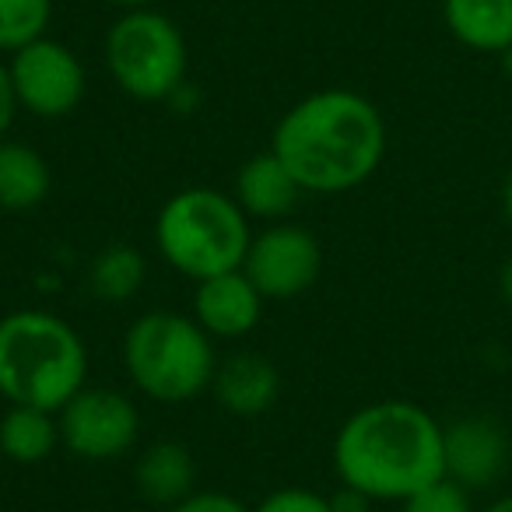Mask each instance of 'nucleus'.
Segmentation results:
<instances>
[{
	"instance_id": "423d86ee",
	"label": "nucleus",
	"mask_w": 512,
	"mask_h": 512,
	"mask_svg": "<svg viewBox=\"0 0 512 512\" xmlns=\"http://www.w3.org/2000/svg\"><path fill=\"white\" fill-rule=\"evenodd\" d=\"M106 67L137 102H169L183 88L190 50L169 15L155 8L123 11L106 32Z\"/></svg>"
},
{
	"instance_id": "6ab92c4d",
	"label": "nucleus",
	"mask_w": 512,
	"mask_h": 512,
	"mask_svg": "<svg viewBox=\"0 0 512 512\" xmlns=\"http://www.w3.org/2000/svg\"><path fill=\"white\" fill-rule=\"evenodd\" d=\"M53 0H0V53H18L50 32Z\"/></svg>"
},
{
	"instance_id": "9b49d317",
	"label": "nucleus",
	"mask_w": 512,
	"mask_h": 512,
	"mask_svg": "<svg viewBox=\"0 0 512 512\" xmlns=\"http://www.w3.org/2000/svg\"><path fill=\"white\" fill-rule=\"evenodd\" d=\"M264 295L246 278V271H225L214 278L197 281L193 292V320L214 337V341H239L256 330L264 316Z\"/></svg>"
},
{
	"instance_id": "cd10ccee",
	"label": "nucleus",
	"mask_w": 512,
	"mask_h": 512,
	"mask_svg": "<svg viewBox=\"0 0 512 512\" xmlns=\"http://www.w3.org/2000/svg\"><path fill=\"white\" fill-rule=\"evenodd\" d=\"M484 512H512V495H502V498H495V502L488 505Z\"/></svg>"
},
{
	"instance_id": "4be33fe9",
	"label": "nucleus",
	"mask_w": 512,
	"mask_h": 512,
	"mask_svg": "<svg viewBox=\"0 0 512 512\" xmlns=\"http://www.w3.org/2000/svg\"><path fill=\"white\" fill-rule=\"evenodd\" d=\"M169 512H253L246 502H239L235 495L225 491H193L183 502H176Z\"/></svg>"
},
{
	"instance_id": "20e7f679",
	"label": "nucleus",
	"mask_w": 512,
	"mask_h": 512,
	"mask_svg": "<svg viewBox=\"0 0 512 512\" xmlns=\"http://www.w3.org/2000/svg\"><path fill=\"white\" fill-rule=\"evenodd\" d=\"M249 214L239 200L211 186H190L172 193L155 218V246L165 264L193 281L239 271L246 264Z\"/></svg>"
},
{
	"instance_id": "5701e85b",
	"label": "nucleus",
	"mask_w": 512,
	"mask_h": 512,
	"mask_svg": "<svg viewBox=\"0 0 512 512\" xmlns=\"http://www.w3.org/2000/svg\"><path fill=\"white\" fill-rule=\"evenodd\" d=\"M18 95H15V85H11V71L8 64L0 60V141L8 137L11 123H15V113H18Z\"/></svg>"
},
{
	"instance_id": "1a4fd4ad",
	"label": "nucleus",
	"mask_w": 512,
	"mask_h": 512,
	"mask_svg": "<svg viewBox=\"0 0 512 512\" xmlns=\"http://www.w3.org/2000/svg\"><path fill=\"white\" fill-rule=\"evenodd\" d=\"M320 242L309 228L292 221H274L260 235H253L246 253V278L256 285L264 299H295L309 292L320 278Z\"/></svg>"
},
{
	"instance_id": "dca6fc26",
	"label": "nucleus",
	"mask_w": 512,
	"mask_h": 512,
	"mask_svg": "<svg viewBox=\"0 0 512 512\" xmlns=\"http://www.w3.org/2000/svg\"><path fill=\"white\" fill-rule=\"evenodd\" d=\"M137 488L148 502L172 509L176 502H183L186 495H193V477H197V463H193L190 449L183 442H155L144 449V456L137 460Z\"/></svg>"
},
{
	"instance_id": "7ed1b4c3",
	"label": "nucleus",
	"mask_w": 512,
	"mask_h": 512,
	"mask_svg": "<svg viewBox=\"0 0 512 512\" xmlns=\"http://www.w3.org/2000/svg\"><path fill=\"white\" fill-rule=\"evenodd\" d=\"M88 386V348L67 320L43 309L0 316V397L57 414Z\"/></svg>"
},
{
	"instance_id": "9d476101",
	"label": "nucleus",
	"mask_w": 512,
	"mask_h": 512,
	"mask_svg": "<svg viewBox=\"0 0 512 512\" xmlns=\"http://www.w3.org/2000/svg\"><path fill=\"white\" fill-rule=\"evenodd\" d=\"M442 456L449 481L467 491H481L491 488L509 467V439L498 421L470 414L453 425H442Z\"/></svg>"
},
{
	"instance_id": "f03ea898",
	"label": "nucleus",
	"mask_w": 512,
	"mask_h": 512,
	"mask_svg": "<svg viewBox=\"0 0 512 512\" xmlns=\"http://www.w3.org/2000/svg\"><path fill=\"white\" fill-rule=\"evenodd\" d=\"M344 488L369 502H404L446 477L442 425L411 400H376L355 411L334 439Z\"/></svg>"
},
{
	"instance_id": "6e6552de",
	"label": "nucleus",
	"mask_w": 512,
	"mask_h": 512,
	"mask_svg": "<svg viewBox=\"0 0 512 512\" xmlns=\"http://www.w3.org/2000/svg\"><path fill=\"white\" fill-rule=\"evenodd\" d=\"M18 106L39 120L71 116L85 99V67L71 46L43 36L8 60Z\"/></svg>"
},
{
	"instance_id": "a211bd4d",
	"label": "nucleus",
	"mask_w": 512,
	"mask_h": 512,
	"mask_svg": "<svg viewBox=\"0 0 512 512\" xmlns=\"http://www.w3.org/2000/svg\"><path fill=\"white\" fill-rule=\"evenodd\" d=\"M92 292L106 302H127L144 285V256L134 246H106L92 264Z\"/></svg>"
},
{
	"instance_id": "b1692460",
	"label": "nucleus",
	"mask_w": 512,
	"mask_h": 512,
	"mask_svg": "<svg viewBox=\"0 0 512 512\" xmlns=\"http://www.w3.org/2000/svg\"><path fill=\"white\" fill-rule=\"evenodd\" d=\"M330 502H334V512H369V498L351 488H341V495H334Z\"/></svg>"
},
{
	"instance_id": "bb28decb",
	"label": "nucleus",
	"mask_w": 512,
	"mask_h": 512,
	"mask_svg": "<svg viewBox=\"0 0 512 512\" xmlns=\"http://www.w3.org/2000/svg\"><path fill=\"white\" fill-rule=\"evenodd\" d=\"M102 4H113V8L134 11V8H151V4H158V0H102Z\"/></svg>"
},
{
	"instance_id": "4468645a",
	"label": "nucleus",
	"mask_w": 512,
	"mask_h": 512,
	"mask_svg": "<svg viewBox=\"0 0 512 512\" xmlns=\"http://www.w3.org/2000/svg\"><path fill=\"white\" fill-rule=\"evenodd\" d=\"M442 18L467 50L512 53V0H442Z\"/></svg>"
},
{
	"instance_id": "412c9836",
	"label": "nucleus",
	"mask_w": 512,
	"mask_h": 512,
	"mask_svg": "<svg viewBox=\"0 0 512 512\" xmlns=\"http://www.w3.org/2000/svg\"><path fill=\"white\" fill-rule=\"evenodd\" d=\"M253 512H334V502L309 488H278L256 505Z\"/></svg>"
},
{
	"instance_id": "2eb2a0df",
	"label": "nucleus",
	"mask_w": 512,
	"mask_h": 512,
	"mask_svg": "<svg viewBox=\"0 0 512 512\" xmlns=\"http://www.w3.org/2000/svg\"><path fill=\"white\" fill-rule=\"evenodd\" d=\"M53 190L50 162L22 141H0V211H32Z\"/></svg>"
},
{
	"instance_id": "f257e3e1",
	"label": "nucleus",
	"mask_w": 512,
	"mask_h": 512,
	"mask_svg": "<svg viewBox=\"0 0 512 512\" xmlns=\"http://www.w3.org/2000/svg\"><path fill=\"white\" fill-rule=\"evenodd\" d=\"M271 151L302 193H348L383 165L386 120L365 95L323 88L281 116Z\"/></svg>"
},
{
	"instance_id": "f8f14e48",
	"label": "nucleus",
	"mask_w": 512,
	"mask_h": 512,
	"mask_svg": "<svg viewBox=\"0 0 512 512\" xmlns=\"http://www.w3.org/2000/svg\"><path fill=\"white\" fill-rule=\"evenodd\" d=\"M211 393L225 411L239 414V418H256V414L274 407V400L281 393V376L274 369V362H267L264 355L239 351V355L218 362Z\"/></svg>"
},
{
	"instance_id": "c85d7f7f",
	"label": "nucleus",
	"mask_w": 512,
	"mask_h": 512,
	"mask_svg": "<svg viewBox=\"0 0 512 512\" xmlns=\"http://www.w3.org/2000/svg\"><path fill=\"white\" fill-rule=\"evenodd\" d=\"M509 57H512V53H509Z\"/></svg>"
},
{
	"instance_id": "0eeeda50",
	"label": "nucleus",
	"mask_w": 512,
	"mask_h": 512,
	"mask_svg": "<svg viewBox=\"0 0 512 512\" xmlns=\"http://www.w3.org/2000/svg\"><path fill=\"white\" fill-rule=\"evenodd\" d=\"M60 421V446L74 456L92 463L120 460L130 453L141 435V411L120 390L106 386H85L78 397H71L57 411Z\"/></svg>"
},
{
	"instance_id": "393cba45",
	"label": "nucleus",
	"mask_w": 512,
	"mask_h": 512,
	"mask_svg": "<svg viewBox=\"0 0 512 512\" xmlns=\"http://www.w3.org/2000/svg\"><path fill=\"white\" fill-rule=\"evenodd\" d=\"M498 292H502V302L512 309V256L502 264V274H498Z\"/></svg>"
},
{
	"instance_id": "aec40b11",
	"label": "nucleus",
	"mask_w": 512,
	"mask_h": 512,
	"mask_svg": "<svg viewBox=\"0 0 512 512\" xmlns=\"http://www.w3.org/2000/svg\"><path fill=\"white\" fill-rule=\"evenodd\" d=\"M404 512H474L470 505V491L460 488L449 477H439V481L425 484L421 491H414L411 498H404Z\"/></svg>"
},
{
	"instance_id": "ddd939ff",
	"label": "nucleus",
	"mask_w": 512,
	"mask_h": 512,
	"mask_svg": "<svg viewBox=\"0 0 512 512\" xmlns=\"http://www.w3.org/2000/svg\"><path fill=\"white\" fill-rule=\"evenodd\" d=\"M232 197L239 200V207L249 218L274 225V221H285V214L302 197V186L295 183V176L285 169V162L274 151H264V155L249 158L239 169Z\"/></svg>"
},
{
	"instance_id": "f3484780",
	"label": "nucleus",
	"mask_w": 512,
	"mask_h": 512,
	"mask_svg": "<svg viewBox=\"0 0 512 512\" xmlns=\"http://www.w3.org/2000/svg\"><path fill=\"white\" fill-rule=\"evenodd\" d=\"M57 446H60L57 414L43 411V407L8 404V411L0 418V453L8 456L11 463L36 467V463L50 460Z\"/></svg>"
},
{
	"instance_id": "a878e982",
	"label": "nucleus",
	"mask_w": 512,
	"mask_h": 512,
	"mask_svg": "<svg viewBox=\"0 0 512 512\" xmlns=\"http://www.w3.org/2000/svg\"><path fill=\"white\" fill-rule=\"evenodd\" d=\"M502 214H505V221H509V228H512V169L505 172V183H502Z\"/></svg>"
},
{
	"instance_id": "39448f33",
	"label": "nucleus",
	"mask_w": 512,
	"mask_h": 512,
	"mask_svg": "<svg viewBox=\"0 0 512 512\" xmlns=\"http://www.w3.org/2000/svg\"><path fill=\"white\" fill-rule=\"evenodd\" d=\"M123 365L144 397L158 404H186L211 390L218 351L214 337L193 316L151 309L130 323L123 337Z\"/></svg>"
}]
</instances>
